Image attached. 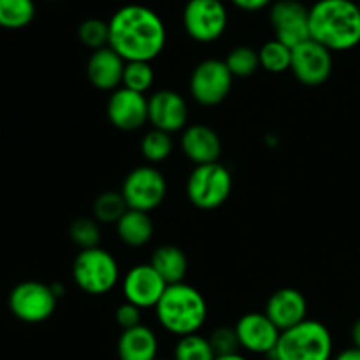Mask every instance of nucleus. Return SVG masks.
<instances>
[{"instance_id": "nucleus-1", "label": "nucleus", "mask_w": 360, "mask_h": 360, "mask_svg": "<svg viewBox=\"0 0 360 360\" xmlns=\"http://www.w3.org/2000/svg\"><path fill=\"white\" fill-rule=\"evenodd\" d=\"M167 44V28L153 9L129 4L109 20V48L125 62H153Z\"/></svg>"}, {"instance_id": "nucleus-2", "label": "nucleus", "mask_w": 360, "mask_h": 360, "mask_svg": "<svg viewBox=\"0 0 360 360\" xmlns=\"http://www.w3.org/2000/svg\"><path fill=\"white\" fill-rule=\"evenodd\" d=\"M309 37L329 51L360 44V7L354 0H316L309 7Z\"/></svg>"}, {"instance_id": "nucleus-3", "label": "nucleus", "mask_w": 360, "mask_h": 360, "mask_svg": "<svg viewBox=\"0 0 360 360\" xmlns=\"http://www.w3.org/2000/svg\"><path fill=\"white\" fill-rule=\"evenodd\" d=\"M157 322L176 338L197 334L207 320V302L199 288L188 283L167 285L155 306Z\"/></svg>"}, {"instance_id": "nucleus-4", "label": "nucleus", "mask_w": 360, "mask_h": 360, "mask_svg": "<svg viewBox=\"0 0 360 360\" xmlns=\"http://www.w3.org/2000/svg\"><path fill=\"white\" fill-rule=\"evenodd\" d=\"M273 360H333V334L319 320H304L280 334Z\"/></svg>"}, {"instance_id": "nucleus-5", "label": "nucleus", "mask_w": 360, "mask_h": 360, "mask_svg": "<svg viewBox=\"0 0 360 360\" xmlns=\"http://www.w3.org/2000/svg\"><path fill=\"white\" fill-rule=\"evenodd\" d=\"M72 280L88 295L109 294L122 281L118 260L101 246L79 250L72 262Z\"/></svg>"}, {"instance_id": "nucleus-6", "label": "nucleus", "mask_w": 360, "mask_h": 360, "mask_svg": "<svg viewBox=\"0 0 360 360\" xmlns=\"http://www.w3.org/2000/svg\"><path fill=\"white\" fill-rule=\"evenodd\" d=\"M232 193V174L224 164L195 165L186 179V197L200 211H213L224 206Z\"/></svg>"}, {"instance_id": "nucleus-7", "label": "nucleus", "mask_w": 360, "mask_h": 360, "mask_svg": "<svg viewBox=\"0 0 360 360\" xmlns=\"http://www.w3.org/2000/svg\"><path fill=\"white\" fill-rule=\"evenodd\" d=\"M120 192L129 210L151 213L167 197V179L155 165H137L125 176Z\"/></svg>"}, {"instance_id": "nucleus-8", "label": "nucleus", "mask_w": 360, "mask_h": 360, "mask_svg": "<svg viewBox=\"0 0 360 360\" xmlns=\"http://www.w3.org/2000/svg\"><path fill=\"white\" fill-rule=\"evenodd\" d=\"M229 11L225 0H188L183 9V28L192 41L211 44L225 34Z\"/></svg>"}, {"instance_id": "nucleus-9", "label": "nucleus", "mask_w": 360, "mask_h": 360, "mask_svg": "<svg viewBox=\"0 0 360 360\" xmlns=\"http://www.w3.org/2000/svg\"><path fill=\"white\" fill-rule=\"evenodd\" d=\"M234 84V76L225 60L206 58L197 63L188 79L190 97L204 108L220 105L229 97Z\"/></svg>"}, {"instance_id": "nucleus-10", "label": "nucleus", "mask_w": 360, "mask_h": 360, "mask_svg": "<svg viewBox=\"0 0 360 360\" xmlns=\"http://www.w3.org/2000/svg\"><path fill=\"white\" fill-rule=\"evenodd\" d=\"M56 302L58 295L51 285L35 280L21 281L9 294L11 313L25 323H42L51 319Z\"/></svg>"}, {"instance_id": "nucleus-11", "label": "nucleus", "mask_w": 360, "mask_h": 360, "mask_svg": "<svg viewBox=\"0 0 360 360\" xmlns=\"http://www.w3.org/2000/svg\"><path fill=\"white\" fill-rule=\"evenodd\" d=\"M269 21L274 39L288 48L302 44L309 37V7L299 0H276L271 4Z\"/></svg>"}, {"instance_id": "nucleus-12", "label": "nucleus", "mask_w": 360, "mask_h": 360, "mask_svg": "<svg viewBox=\"0 0 360 360\" xmlns=\"http://www.w3.org/2000/svg\"><path fill=\"white\" fill-rule=\"evenodd\" d=\"M333 51L308 39L292 49L290 72L304 86H322L333 74Z\"/></svg>"}, {"instance_id": "nucleus-13", "label": "nucleus", "mask_w": 360, "mask_h": 360, "mask_svg": "<svg viewBox=\"0 0 360 360\" xmlns=\"http://www.w3.org/2000/svg\"><path fill=\"white\" fill-rule=\"evenodd\" d=\"M148 122L167 134L183 132L188 127V104L179 91L157 90L148 97Z\"/></svg>"}, {"instance_id": "nucleus-14", "label": "nucleus", "mask_w": 360, "mask_h": 360, "mask_svg": "<svg viewBox=\"0 0 360 360\" xmlns=\"http://www.w3.org/2000/svg\"><path fill=\"white\" fill-rule=\"evenodd\" d=\"M123 299L141 309L155 308L164 295L167 283L151 264H136L122 278Z\"/></svg>"}, {"instance_id": "nucleus-15", "label": "nucleus", "mask_w": 360, "mask_h": 360, "mask_svg": "<svg viewBox=\"0 0 360 360\" xmlns=\"http://www.w3.org/2000/svg\"><path fill=\"white\" fill-rule=\"evenodd\" d=\"M239 347L248 354L271 355L276 348L281 330L271 322L266 313H246L236 322Z\"/></svg>"}, {"instance_id": "nucleus-16", "label": "nucleus", "mask_w": 360, "mask_h": 360, "mask_svg": "<svg viewBox=\"0 0 360 360\" xmlns=\"http://www.w3.org/2000/svg\"><path fill=\"white\" fill-rule=\"evenodd\" d=\"M105 115L115 129L136 132L148 123V97L123 86L118 88L108 98Z\"/></svg>"}, {"instance_id": "nucleus-17", "label": "nucleus", "mask_w": 360, "mask_h": 360, "mask_svg": "<svg viewBox=\"0 0 360 360\" xmlns=\"http://www.w3.org/2000/svg\"><path fill=\"white\" fill-rule=\"evenodd\" d=\"M264 313L283 333L308 320V299L297 288H280L267 299Z\"/></svg>"}, {"instance_id": "nucleus-18", "label": "nucleus", "mask_w": 360, "mask_h": 360, "mask_svg": "<svg viewBox=\"0 0 360 360\" xmlns=\"http://www.w3.org/2000/svg\"><path fill=\"white\" fill-rule=\"evenodd\" d=\"M181 151L193 165H206L220 162L221 139L217 130L204 123H192L181 132Z\"/></svg>"}, {"instance_id": "nucleus-19", "label": "nucleus", "mask_w": 360, "mask_h": 360, "mask_svg": "<svg viewBox=\"0 0 360 360\" xmlns=\"http://www.w3.org/2000/svg\"><path fill=\"white\" fill-rule=\"evenodd\" d=\"M125 60L111 49L105 48L91 51L86 63V76L91 86L101 91H115L122 88L123 70H125Z\"/></svg>"}, {"instance_id": "nucleus-20", "label": "nucleus", "mask_w": 360, "mask_h": 360, "mask_svg": "<svg viewBox=\"0 0 360 360\" xmlns=\"http://www.w3.org/2000/svg\"><path fill=\"white\" fill-rule=\"evenodd\" d=\"M158 350L160 345L157 334L144 323L134 329L122 330L116 345V354L120 360H157Z\"/></svg>"}, {"instance_id": "nucleus-21", "label": "nucleus", "mask_w": 360, "mask_h": 360, "mask_svg": "<svg viewBox=\"0 0 360 360\" xmlns=\"http://www.w3.org/2000/svg\"><path fill=\"white\" fill-rule=\"evenodd\" d=\"M155 225L150 213L129 210L116 224V236L129 248H143L153 239Z\"/></svg>"}, {"instance_id": "nucleus-22", "label": "nucleus", "mask_w": 360, "mask_h": 360, "mask_svg": "<svg viewBox=\"0 0 360 360\" xmlns=\"http://www.w3.org/2000/svg\"><path fill=\"white\" fill-rule=\"evenodd\" d=\"M150 264L167 285L183 283L188 273V259L179 246L162 245L151 255Z\"/></svg>"}, {"instance_id": "nucleus-23", "label": "nucleus", "mask_w": 360, "mask_h": 360, "mask_svg": "<svg viewBox=\"0 0 360 360\" xmlns=\"http://www.w3.org/2000/svg\"><path fill=\"white\" fill-rule=\"evenodd\" d=\"M35 18L34 0H0V27L20 30L28 27Z\"/></svg>"}, {"instance_id": "nucleus-24", "label": "nucleus", "mask_w": 360, "mask_h": 360, "mask_svg": "<svg viewBox=\"0 0 360 360\" xmlns=\"http://www.w3.org/2000/svg\"><path fill=\"white\" fill-rule=\"evenodd\" d=\"M127 211H129V207H127L125 199H123L122 192H116V190L102 192L101 195H97V199L94 200V206H91V214L101 225H116Z\"/></svg>"}, {"instance_id": "nucleus-25", "label": "nucleus", "mask_w": 360, "mask_h": 360, "mask_svg": "<svg viewBox=\"0 0 360 360\" xmlns=\"http://www.w3.org/2000/svg\"><path fill=\"white\" fill-rule=\"evenodd\" d=\"M174 150V141L172 136L162 130L151 129L141 139V153L146 158L148 164H162L167 160Z\"/></svg>"}, {"instance_id": "nucleus-26", "label": "nucleus", "mask_w": 360, "mask_h": 360, "mask_svg": "<svg viewBox=\"0 0 360 360\" xmlns=\"http://www.w3.org/2000/svg\"><path fill=\"white\" fill-rule=\"evenodd\" d=\"M260 67L271 74H283L290 70L292 65V48L283 42L271 39L259 49Z\"/></svg>"}, {"instance_id": "nucleus-27", "label": "nucleus", "mask_w": 360, "mask_h": 360, "mask_svg": "<svg viewBox=\"0 0 360 360\" xmlns=\"http://www.w3.org/2000/svg\"><path fill=\"white\" fill-rule=\"evenodd\" d=\"M213 347L210 343V338L202 334H190V336L178 338V343L174 347V359L172 360H214Z\"/></svg>"}, {"instance_id": "nucleus-28", "label": "nucleus", "mask_w": 360, "mask_h": 360, "mask_svg": "<svg viewBox=\"0 0 360 360\" xmlns=\"http://www.w3.org/2000/svg\"><path fill=\"white\" fill-rule=\"evenodd\" d=\"M225 63L234 77H250L260 69L259 51L250 46H236L229 51Z\"/></svg>"}, {"instance_id": "nucleus-29", "label": "nucleus", "mask_w": 360, "mask_h": 360, "mask_svg": "<svg viewBox=\"0 0 360 360\" xmlns=\"http://www.w3.org/2000/svg\"><path fill=\"white\" fill-rule=\"evenodd\" d=\"M155 83V70L150 62H127L123 70L122 86L127 90L144 94L151 90Z\"/></svg>"}, {"instance_id": "nucleus-30", "label": "nucleus", "mask_w": 360, "mask_h": 360, "mask_svg": "<svg viewBox=\"0 0 360 360\" xmlns=\"http://www.w3.org/2000/svg\"><path fill=\"white\" fill-rule=\"evenodd\" d=\"M101 224L94 217H79L70 224L69 238L79 250H90L101 243Z\"/></svg>"}, {"instance_id": "nucleus-31", "label": "nucleus", "mask_w": 360, "mask_h": 360, "mask_svg": "<svg viewBox=\"0 0 360 360\" xmlns=\"http://www.w3.org/2000/svg\"><path fill=\"white\" fill-rule=\"evenodd\" d=\"M77 39L91 51L109 46V21L101 18H88L77 27Z\"/></svg>"}, {"instance_id": "nucleus-32", "label": "nucleus", "mask_w": 360, "mask_h": 360, "mask_svg": "<svg viewBox=\"0 0 360 360\" xmlns=\"http://www.w3.org/2000/svg\"><path fill=\"white\" fill-rule=\"evenodd\" d=\"M210 343L213 347L217 357H220V355L239 354V348H241L239 347L238 334H236L234 327H217L210 334Z\"/></svg>"}, {"instance_id": "nucleus-33", "label": "nucleus", "mask_w": 360, "mask_h": 360, "mask_svg": "<svg viewBox=\"0 0 360 360\" xmlns=\"http://www.w3.org/2000/svg\"><path fill=\"white\" fill-rule=\"evenodd\" d=\"M115 320H116V323L122 327V330L134 329V327H137L143 323V309L125 301V302H122L118 308H116Z\"/></svg>"}, {"instance_id": "nucleus-34", "label": "nucleus", "mask_w": 360, "mask_h": 360, "mask_svg": "<svg viewBox=\"0 0 360 360\" xmlns=\"http://www.w3.org/2000/svg\"><path fill=\"white\" fill-rule=\"evenodd\" d=\"M225 2H231L232 6H236L241 11H246V13H257V11L269 7L273 0H225Z\"/></svg>"}, {"instance_id": "nucleus-35", "label": "nucleus", "mask_w": 360, "mask_h": 360, "mask_svg": "<svg viewBox=\"0 0 360 360\" xmlns=\"http://www.w3.org/2000/svg\"><path fill=\"white\" fill-rule=\"evenodd\" d=\"M333 360H360V350L355 347L345 348V350H341L340 354L334 355Z\"/></svg>"}, {"instance_id": "nucleus-36", "label": "nucleus", "mask_w": 360, "mask_h": 360, "mask_svg": "<svg viewBox=\"0 0 360 360\" xmlns=\"http://www.w3.org/2000/svg\"><path fill=\"white\" fill-rule=\"evenodd\" d=\"M350 334H352V341H354V347L360 350V319L354 322Z\"/></svg>"}, {"instance_id": "nucleus-37", "label": "nucleus", "mask_w": 360, "mask_h": 360, "mask_svg": "<svg viewBox=\"0 0 360 360\" xmlns=\"http://www.w3.org/2000/svg\"><path fill=\"white\" fill-rule=\"evenodd\" d=\"M214 360H248V359L241 354H231V355H220V357H217Z\"/></svg>"}, {"instance_id": "nucleus-38", "label": "nucleus", "mask_w": 360, "mask_h": 360, "mask_svg": "<svg viewBox=\"0 0 360 360\" xmlns=\"http://www.w3.org/2000/svg\"><path fill=\"white\" fill-rule=\"evenodd\" d=\"M157 360H169V359H157Z\"/></svg>"}, {"instance_id": "nucleus-39", "label": "nucleus", "mask_w": 360, "mask_h": 360, "mask_svg": "<svg viewBox=\"0 0 360 360\" xmlns=\"http://www.w3.org/2000/svg\"><path fill=\"white\" fill-rule=\"evenodd\" d=\"M359 7H360V4H359Z\"/></svg>"}]
</instances>
